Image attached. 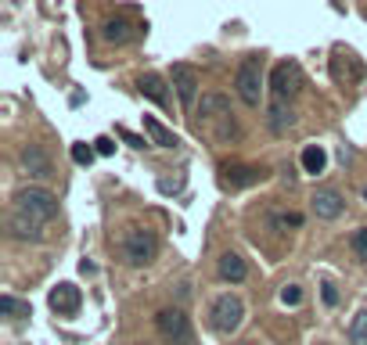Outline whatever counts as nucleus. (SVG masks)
I'll list each match as a JSON object with an SVG mask.
<instances>
[{
	"label": "nucleus",
	"instance_id": "7",
	"mask_svg": "<svg viewBox=\"0 0 367 345\" xmlns=\"http://www.w3.org/2000/svg\"><path fill=\"white\" fill-rule=\"evenodd\" d=\"M155 324H158V335H162L166 342H173V345H191L195 342V335H191V320H187L184 309H162L155 317Z\"/></svg>",
	"mask_w": 367,
	"mask_h": 345
},
{
	"label": "nucleus",
	"instance_id": "30",
	"mask_svg": "<svg viewBox=\"0 0 367 345\" xmlns=\"http://www.w3.org/2000/svg\"><path fill=\"white\" fill-rule=\"evenodd\" d=\"M364 198H367V191H364Z\"/></svg>",
	"mask_w": 367,
	"mask_h": 345
},
{
	"label": "nucleus",
	"instance_id": "32",
	"mask_svg": "<svg viewBox=\"0 0 367 345\" xmlns=\"http://www.w3.org/2000/svg\"><path fill=\"white\" fill-rule=\"evenodd\" d=\"M145 345H148V342H145Z\"/></svg>",
	"mask_w": 367,
	"mask_h": 345
},
{
	"label": "nucleus",
	"instance_id": "3",
	"mask_svg": "<svg viewBox=\"0 0 367 345\" xmlns=\"http://www.w3.org/2000/svg\"><path fill=\"white\" fill-rule=\"evenodd\" d=\"M14 212L36 219V223H51L58 216V201L51 191H43V187H22V191L14 194Z\"/></svg>",
	"mask_w": 367,
	"mask_h": 345
},
{
	"label": "nucleus",
	"instance_id": "27",
	"mask_svg": "<svg viewBox=\"0 0 367 345\" xmlns=\"http://www.w3.org/2000/svg\"><path fill=\"white\" fill-rule=\"evenodd\" d=\"M321 299L328 306H339V291H335V285H321Z\"/></svg>",
	"mask_w": 367,
	"mask_h": 345
},
{
	"label": "nucleus",
	"instance_id": "9",
	"mask_svg": "<svg viewBox=\"0 0 367 345\" xmlns=\"http://www.w3.org/2000/svg\"><path fill=\"white\" fill-rule=\"evenodd\" d=\"M292 126H295V108H292V101L270 98V104H266V130H270V133H289Z\"/></svg>",
	"mask_w": 367,
	"mask_h": 345
},
{
	"label": "nucleus",
	"instance_id": "17",
	"mask_svg": "<svg viewBox=\"0 0 367 345\" xmlns=\"http://www.w3.org/2000/svg\"><path fill=\"white\" fill-rule=\"evenodd\" d=\"M145 133H148V140L155 148H180V137L173 133V130H166L158 119H151V115H145Z\"/></svg>",
	"mask_w": 367,
	"mask_h": 345
},
{
	"label": "nucleus",
	"instance_id": "18",
	"mask_svg": "<svg viewBox=\"0 0 367 345\" xmlns=\"http://www.w3.org/2000/svg\"><path fill=\"white\" fill-rule=\"evenodd\" d=\"M324 166H328V155H324L321 144H306V148H302V169H306L310 177H321Z\"/></svg>",
	"mask_w": 367,
	"mask_h": 345
},
{
	"label": "nucleus",
	"instance_id": "21",
	"mask_svg": "<svg viewBox=\"0 0 367 345\" xmlns=\"http://www.w3.org/2000/svg\"><path fill=\"white\" fill-rule=\"evenodd\" d=\"M0 313H4V317H29V302H19L14 295H4V299H0Z\"/></svg>",
	"mask_w": 367,
	"mask_h": 345
},
{
	"label": "nucleus",
	"instance_id": "12",
	"mask_svg": "<svg viewBox=\"0 0 367 345\" xmlns=\"http://www.w3.org/2000/svg\"><path fill=\"white\" fill-rule=\"evenodd\" d=\"M310 205H313L317 219H339L342 209H346V201H342L339 191H331V187H321V191L310 198Z\"/></svg>",
	"mask_w": 367,
	"mask_h": 345
},
{
	"label": "nucleus",
	"instance_id": "13",
	"mask_svg": "<svg viewBox=\"0 0 367 345\" xmlns=\"http://www.w3.org/2000/svg\"><path fill=\"white\" fill-rule=\"evenodd\" d=\"M8 230H11V238H19V241H40L43 238V223H36V219H29L14 209L8 216Z\"/></svg>",
	"mask_w": 367,
	"mask_h": 345
},
{
	"label": "nucleus",
	"instance_id": "28",
	"mask_svg": "<svg viewBox=\"0 0 367 345\" xmlns=\"http://www.w3.org/2000/svg\"><path fill=\"white\" fill-rule=\"evenodd\" d=\"M119 137H123L130 148H148V144H151V140H145V137H134V133H126V130H119Z\"/></svg>",
	"mask_w": 367,
	"mask_h": 345
},
{
	"label": "nucleus",
	"instance_id": "6",
	"mask_svg": "<svg viewBox=\"0 0 367 345\" xmlns=\"http://www.w3.org/2000/svg\"><path fill=\"white\" fill-rule=\"evenodd\" d=\"M299 90H302V65L299 61H277L270 72V98L292 101Z\"/></svg>",
	"mask_w": 367,
	"mask_h": 345
},
{
	"label": "nucleus",
	"instance_id": "5",
	"mask_svg": "<svg viewBox=\"0 0 367 345\" xmlns=\"http://www.w3.org/2000/svg\"><path fill=\"white\" fill-rule=\"evenodd\" d=\"M209 317H213L209 324H213L216 335H234L245 320V306H242L238 295H220V299L213 302V309H209Z\"/></svg>",
	"mask_w": 367,
	"mask_h": 345
},
{
	"label": "nucleus",
	"instance_id": "26",
	"mask_svg": "<svg viewBox=\"0 0 367 345\" xmlns=\"http://www.w3.org/2000/svg\"><path fill=\"white\" fill-rule=\"evenodd\" d=\"M94 151H98V155H112V151H116V140H112V137H98V140H94Z\"/></svg>",
	"mask_w": 367,
	"mask_h": 345
},
{
	"label": "nucleus",
	"instance_id": "15",
	"mask_svg": "<svg viewBox=\"0 0 367 345\" xmlns=\"http://www.w3.org/2000/svg\"><path fill=\"white\" fill-rule=\"evenodd\" d=\"M263 180V169H256V166H227L223 169V183L227 187H252V183H260Z\"/></svg>",
	"mask_w": 367,
	"mask_h": 345
},
{
	"label": "nucleus",
	"instance_id": "22",
	"mask_svg": "<svg viewBox=\"0 0 367 345\" xmlns=\"http://www.w3.org/2000/svg\"><path fill=\"white\" fill-rule=\"evenodd\" d=\"M94 155H98V151H94L90 144H72V162H76V166H90Z\"/></svg>",
	"mask_w": 367,
	"mask_h": 345
},
{
	"label": "nucleus",
	"instance_id": "8",
	"mask_svg": "<svg viewBox=\"0 0 367 345\" xmlns=\"http://www.w3.org/2000/svg\"><path fill=\"white\" fill-rule=\"evenodd\" d=\"M19 166L25 177H33V180H47V177H54V166L51 159H47V151L40 144H25L22 155H19Z\"/></svg>",
	"mask_w": 367,
	"mask_h": 345
},
{
	"label": "nucleus",
	"instance_id": "20",
	"mask_svg": "<svg viewBox=\"0 0 367 345\" xmlns=\"http://www.w3.org/2000/svg\"><path fill=\"white\" fill-rule=\"evenodd\" d=\"M349 345H367V309H360L349 324Z\"/></svg>",
	"mask_w": 367,
	"mask_h": 345
},
{
	"label": "nucleus",
	"instance_id": "11",
	"mask_svg": "<svg viewBox=\"0 0 367 345\" xmlns=\"http://www.w3.org/2000/svg\"><path fill=\"white\" fill-rule=\"evenodd\" d=\"M79 302H83V295H79V288L69 285V280H61L58 288H51V309L58 313V317H72V313L79 309Z\"/></svg>",
	"mask_w": 367,
	"mask_h": 345
},
{
	"label": "nucleus",
	"instance_id": "31",
	"mask_svg": "<svg viewBox=\"0 0 367 345\" xmlns=\"http://www.w3.org/2000/svg\"><path fill=\"white\" fill-rule=\"evenodd\" d=\"M245 345H252V342H245Z\"/></svg>",
	"mask_w": 367,
	"mask_h": 345
},
{
	"label": "nucleus",
	"instance_id": "23",
	"mask_svg": "<svg viewBox=\"0 0 367 345\" xmlns=\"http://www.w3.org/2000/svg\"><path fill=\"white\" fill-rule=\"evenodd\" d=\"M349 245H353V252L367 263V227H360V230L353 234V238H349Z\"/></svg>",
	"mask_w": 367,
	"mask_h": 345
},
{
	"label": "nucleus",
	"instance_id": "19",
	"mask_svg": "<svg viewBox=\"0 0 367 345\" xmlns=\"http://www.w3.org/2000/svg\"><path fill=\"white\" fill-rule=\"evenodd\" d=\"M101 36H105L108 43H126L134 33H130V22H126V19H108V22L101 25Z\"/></svg>",
	"mask_w": 367,
	"mask_h": 345
},
{
	"label": "nucleus",
	"instance_id": "25",
	"mask_svg": "<svg viewBox=\"0 0 367 345\" xmlns=\"http://www.w3.org/2000/svg\"><path fill=\"white\" fill-rule=\"evenodd\" d=\"M180 187H184V177H177V180H169V177H162V180H158V191H162V194H177V191H180Z\"/></svg>",
	"mask_w": 367,
	"mask_h": 345
},
{
	"label": "nucleus",
	"instance_id": "1",
	"mask_svg": "<svg viewBox=\"0 0 367 345\" xmlns=\"http://www.w3.org/2000/svg\"><path fill=\"white\" fill-rule=\"evenodd\" d=\"M198 126L205 130H216V140L220 144H227L231 137H238V126H234V119H231V104L223 93H205L202 104H198Z\"/></svg>",
	"mask_w": 367,
	"mask_h": 345
},
{
	"label": "nucleus",
	"instance_id": "2",
	"mask_svg": "<svg viewBox=\"0 0 367 345\" xmlns=\"http://www.w3.org/2000/svg\"><path fill=\"white\" fill-rule=\"evenodd\" d=\"M234 90L249 108H260V101H263V58L260 54H249L242 65H238Z\"/></svg>",
	"mask_w": 367,
	"mask_h": 345
},
{
	"label": "nucleus",
	"instance_id": "24",
	"mask_svg": "<svg viewBox=\"0 0 367 345\" xmlns=\"http://www.w3.org/2000/svg\"><path fill=\"white\" fill-rule=\"evenodd\" d=\"M281 302H284V306H299V302H302V288H299V285H284V288H281Z\"/></svg>",
	"mask_w": 367,
	"mask_h": 345
},
{
	"label": "nucleus",
	"instance_id": "29",
	"mask_svg": "<svg viewBox=\"0 0 367 345\" xmlns=\"http://www.w3.org/2000/svg\"><path fill=\"white\" fill-rule=\"evenodd\" d=\"M277 223H281V227H299V223H302V216H299V212H289V216H281Z\"/></svg>",
	"mask_w": 367,
	"mask_h": 345
},
{
	"label": "nucleus",
	"instance_id": "4",
	"mask_svg": "<svg viewBox=\"0 0 367 345\" xmlns=\"http://www.w3.org/2000/svg\"><path fill=\"white\" fill-rule=\"evenodd\" d=\"M158 256V238L145 227H134L123 234V259L130 266H148Z\"/></svg>",
	"mask_w": 367,
	"mask_h": 345
},
{
	"label": "nucleus",
	"instance_id": "14",
	"mask_svg": "<svg viewBox=\"0 0 367 345\" xmlns=\"http://www.w3.org/2000/svg\"><path fill=\"white\" fill-rule=\"evenodd\" d=\"M137 90L145 93L148 101H155L158 108H166V104H169V90H166V80H162V76H155V72H145V76H140V80H137Z\"/></svg>",
	"mask_w": 367,
	"mask_h": 345
},
{
	"label": "nucleus",
	"instance_id": "10",
	"mask_svg": "<svg viewBox=\"0 0 367 345\" xmlns=\"http://www.w3.org/2000/svg\"><path fill=\"white\" fill-rule=\"evenodd\" d=\"M173 87H177V98H180V104L184 108H191L195 104V98H198V72L191 69V65H173Z\"/></svg>",
	"mask_w": 367,
	"mask_h": 345
},
{
	"label": "nucleus",
	"instance_id": "16",
	"mask_svg": "<svg viewBox=\"0 0 367 345\" xmlns=\"http://www.w3.org/2000/svg\"><path fill=\"white\" fill-rule=\"evenodd\" d=\"M216 270H220V277H223V280H231V285H242L245 274H249V266H245V259L238 256V252H223Z\"/></svg>",
	"mask_w": 367,
	"mask_h": 345
}]
</instances>
